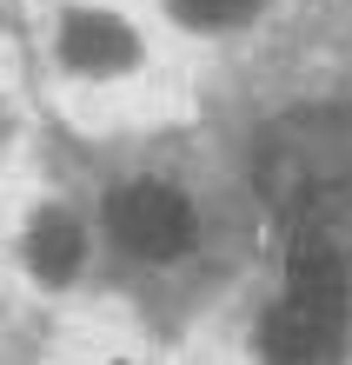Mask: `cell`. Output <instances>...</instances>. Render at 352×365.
<instances>
[{
  "instance_id": "6",
  "label": "cell",
  "mask_w": 352,
  "mask_h": 365,
  "mask_svg": "<svg viewBox=\"0 0 352 365\" xmlns=\"http://www.w3.org/2000/svg\"><path fill=\"white\" fill-rule=\"evenodd\" d=\"M186 20H200V27H233V20H246L259 0H173Z\"/></svg>"
},
{
  "instance_id": "1",
  "label": "cell",
  "mask_w": 352,
  "mask_h": 365,
  "mask_svg": "<svg viewBox=\"0 0 352 365\" xmlns=\"http://www.w3.org/2000/svg\"><path fill=\"white\" fill-rule=\"evenodd\" d=\"M259 192L293 226L346 212L352 206V106L286 113L259 140Z\"/></svg>"
},
{
  "instance_id": "2",
  "label": "cell",
  "mask_w": 352,
  "mask_h": 365,
  "mask_svg": "<svg viewBox=\"0 0 352 365\" xmlns=\"http://www.w3.org/2000/svg\"><path fill=\"white\" fill-rule=\"evenodd\" d=\"M339 332H346V266L326 240H306L293 246V286H286V306L266 319L259 346L279 365H319L339 352Z\"/></svg>"
},
{
  "instance_id": "4",
  "label": "cell",
  "mask_w": 352,
  "mask_h": 365,
  "mask_svg": "<svg viewBox=\"0 0 352 365\" xmlns=\"http://www.w3.org/2000/svg\"><path fill=\"white\" fill-rule=\"evenodd\" d=\"M60 53H67L80 73H120L126 60H134V34H126L114 14H74L67 34H60Z\"/></svg>"
},
{
  "instance_id": "5",
  "label": "cell",
  "mask_w": 352,
  "mask_h": 365,
  "mask_svg": "<svg viewBox=\"0 0 352 365\" xmlns=\"http://www.w3.org/2000/svg\"><path fill=\"white\" fill-rule=\"evenodd\" d=\"M80 252H86V240H80V226L67 220V212H47V220L34 226V240H27L34 272H40V279H54V286L80 272Z\"/></svg>"
},
{
  "instance_id": "3",
  "label": "cell",
  "mask_w": 352,
  "mask_h": 365,
  "mask_svg": "<svg viewBox=\"0 0 352 365\" xmlns=\"http://www.w3.org/2000/svg\"><path fill=\"white\" fill-rule=\"evenodd\" d=\"M114 232L134 252H146V259H173V252L193 246V206L173 186H160V180L126 186L114 200Z\"/></svg>"
}]
</instances>
